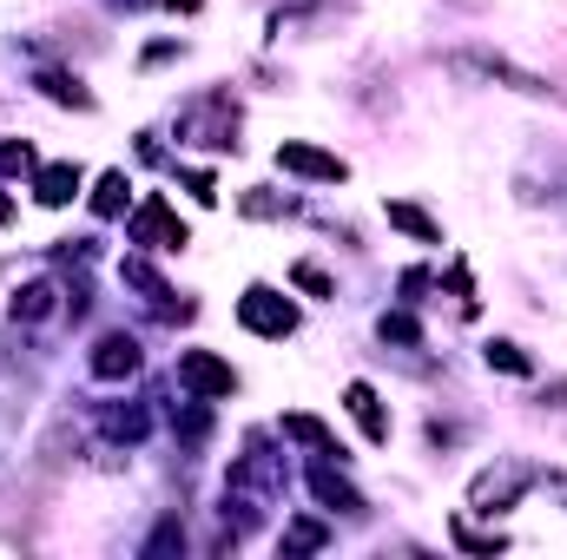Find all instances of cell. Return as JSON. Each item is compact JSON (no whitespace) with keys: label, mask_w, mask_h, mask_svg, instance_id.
<instances>
[{"label":"cell","mask_w":567,"mask_h":560,"mask_svg":"<svg viewBox=\"0 0 567 560\" xmlns=\"http://www.w3.org/2000/svg\"><path fill=\"white\" fill-rule=\"evenodd\" d=\"M126 238H133V245H145V251H185V245H192V231L178 225V211H172V205H165L158 191H152L140 211H133Z\"/></svg>","instance_id":"3"},{"label":"cell","mask_w":567,"mask_h":560,"mask_svg":"<svg viewBox=\"0 0 567 560\" xmlns=\"http://www.w3.org/2000/svg\"><path fill=\"white\" fill-rule=\"evenodd\" d=\"M390 225H396V231H410V238H423V245H442V225H435L429 211H416V205H403V198L390 205Z\"/></svg>","instance_id":"15"},{"label":"cell","mask_w":567,"mask_h":560,"mask_svg":"<svg viewBox=\"0 0 567 560\" xmlns=\"http://www.w3.org/2000/svg\"><path fill=\"white\" fill-rule=\"evenodd\" d=\"M377 330H383L390 343H423V323H416L410 310H383V317H377Z\"/></svg>","instance_id":"19"},{"label":"cell","mask_w":567,"mask_h":560,"mask_svg":"<svg viewBox=\"0 0 567 560\" xmlns=\"http://www.w3.org/2000/svg\"><path fill=\"white\" fill-rule=\"evenodd\" d=\"M33 198L53 205V211L73 205V198H80V165H66V158H60V165H40V172H33Z\"/></svg>","instance_id":"9"},{"label":"cell","mask_w":567,"mask_h":560,"mask_svg":"<svg viewBox=\"0 0 567 560\" xmlns=\"http://www.w3.org/2000/svg\"><path fill=\"white\" fill-rule=\"evenodd\" d=\"M178 139L212 145V152H238V113H231V100L225 93H205L198 106H185L178 113Z\"/></svg>","instance_id":"1"},{"label":"cell","mask_w":567,"mask_h":560,"mask_svg":"<svg viewBox=\"0 0 567 560\" xmlns=\"http://www.w3.org/2000/svg\"><path fill=\"white\" fill-rule=\"evenodd\" d=\"M178 383L212 403V396H231V390H238V370H231L225 356H212V350H185V356H178Z\"/></svg>","instance_id":"5"},{"label":"cell","mask_w":567,"mask_h":560,"mask_svg":"<svg viewBox=\"0 0 567 560\" xmlns=\"http://www.w3.org/2000/svg\"><path fill=\"white\" fill-rule=\"evenodd\" d=\"M310 495H317L323 508H343V515H363V495H357V488H350V481H343V475H337L330 462H317V468H310Z\"/></svg>","instance_id":"11"},{"label":"cell","mask_w":567,"mask_h":560,"mask_svg":"<svg viewBox=\"0 0 567 560\" xmlns=\"http://www.w3.org/2000/svg\"><path fill=\"white\" fill-rule=\"evenodd\" d=\"M284 435H290V442H303V448H317V455H343V448H337V435H330L317 416H303V409H290V416H284Z\"/></svg>","instance_id":"14"},{"label":"cell","mask_w":567,"mask_h":560,"mask_svg":"<svg viewBox=\"0 0 567 560\" xmlns=\"http://www.w3.org/2000/svg\"><path fill=\"white\" fill-rule=\"evenodd\" d=\"M455 73H482V80H502L515 93H548V80H535V73H522V66H508L495 53H455Z\"/></svg>","instance_id":"8"},{"label":"cell","mask_w":567,"mask_h":560,"mask_svg":"<svg viewBox=\"0 0 567 560\" xmlns=\"http://www.w3.org/2000/svg\"><path fill=\"white\" fill-rule=\"evenodd\" d=\"M172 548H185V528H178V521H165V528L145 541V554H172Z\"/></svg>","instance_id":"27"},{"label":"cell","mask_w":567,"mask_h":560,"mask_svg":"<svg viewBox=\"0 0 567 560\" xmlns=\"http://www.w3.org/2000/svg\"><path fill=\"white\" fill-rule=\"evenodd\" d=\"M290 283H297V290H310V297H337V283L323 278V265H297Z\"/></svg>","instance_id":"24"},{"label":"cell","mask_w":567,"mask_h":560,"mask_svg":"<svg viewBox=\"0 0 567 560\" xmlns=\"http://www.w3.org/2000/svg\"><path fill=\"white\" fill-rule=\"evenodd\" d=\"M0 172H7V178H27V172H33V145L27 139H0Z\"/></svg>","instance_id":"21"},{"label":"cell","mask_w":567,"mask_h":560,"mask_svg":"<svg viewBox=\"0 0 567 560\" xmlns=\"http://www.w3.org/2000/svg\"><path fill=\"white\" fill-rule=\"evenodd\" d=\"M178 435H185V442L198 448V442L212 435V416H205V409H185V416H178Z\"/></svg>","instance_id":"26"},{"label":"cell","mask_w":567,"mask_h":560,"mask_svg":"<svg viewBox=\"0 0 567 560\" xmlns=\"http://www.w3.org/2000/svg\"><path fill=\"white\" fill-rule=\"evenodd\" d=\"M278 165H284V172H297V178H317V185H343V178H350V165H343L337 152L303 145V139H284L278 145Z\"/></svg>","instance_id":"6"},{"label":"cell","mask_w":567,"mask_h":560,"mask_svg":"<svg viewBox=\"0 0 567 560\" xmlns=\"http://www.w3.org/2000/svg\"><path fill=\"white\" fill-rule=\"evenodd\" d=\"M86 363H93V376H100V383H126V376L140 370V343L113 330V336H100V343H93V356H86Z\"/></svg>","instance_id":"7"},{"label":"cell","mask_w":567,"mask_h":560,"mask_svg":"<svg viewBox=\"0 0 567 560\" xmlns=\"http://www.w3.org/2000/svg\"><path fill=\"white\" fill-rule=\"evenodd\" d=\"M120 278L133 283V290H140V297L152 303V310H165V317H172V283L158 278V271H152L145 258H126V265H120Z\"/></svg>","instance_id":"13"},{"label":"cell","mask_w":567,"mask_h":560,"mask_svg":"<svg viewBox=\"0 0 567 560\" xmlns=\"http://www.w3.org/2000/svg\"><path fill=\"white\" fill-rule=\"evenodd\" d=\"M488 370H508V376H528L535 363H528V356H522L515 343H488Z\"/></svg>","instance_id":"22"},{"label":"cell","mask_w":567,"mask_h":560,"mask_svg":"<svg viewBox=\"0 0 567 560\" xmlns=\"http://www.w3.org/2000/svg\"><path fill=\"white\" fill-rule=\"evenodd\" d=\"M323 541H330V535H323L317 521H290V528H284V554H317Z\"/></svg>","instance_id":"20"},{"label":"cell","mask_w":567,"mask_h":560,"mask_svg":"<svg viewBox=\"0 0 567 560\" xmlns=\"http://www.w3.org/2000/svg\"><path fill=\"white\" fill-rule=\"evenodd\" d=\"M7 310H13V323H47V317L60 310V290H53L47 278H33V283H20V290H13V303H7Z\"/></svg>","instance_id":"12"},{"label":"cell","mask_w":567,"mask_h":560,"mask_svg":"<svg viewBox=\"0 0 567 560\" xmlns=\"http://www.w3.org/2000/svg\"><path fill=\"white\" fill-rule=\"evenodd\" d=\"M126 191H133V178H126V172H106V178L93 185V211H100V218H120V211H126Z\"/></svg>","instance_id":"16"},{"label":"cell","mask_w":567,"mask_h":560,"mask_svg":"<svg viewBox=\"0 0 567 560\" xmlns=\"http://www.w3.org/2000/svg\"><path fill=\"white\" fill-rule=\"evenodd\" d=\"M40 93H47V100H60V106H93V100H86V86H80V80H66V73H40Z\"/></svg>","instance_id":"18"},{"label":"cell","mask_w":567,"mask_h":560,"mask_svg":"<svg viewBox=\"0 0 567 560\" xmlns=\"http://www.w3.org/2000/svg\"><path fill=\"white\" fill-rule=\"evenodd\" d=\"M238 323L258 330V336H290V330H297V303L278 297L271 283H251V290L238 297Z\"/></svg>","instance_id":"4"},{"label":"cell","mask_w":567,"mask_h":560,"mask_svg":"<svg viewBox=\"0 0 567 560\" xmlns=\"http://www.w3.org/2000/svg\"><path fill=\"white\" fill-rule=\"evenodd\" d=\"M290 211V198H278V191H245V218H284Z\"/></svg>","instance_id":"23"},{"label":"cell","mask_w":567,"mask_h":560,"mask_svg":"<svg viewBox=\"0 0 567 560\" xmlns=\"http://www.w3.org/2000/svg\"><path fill=\"white\" fill-rule=\"evenodd\" d=\"M100 428H106L113 442H145L152 416H145V409H106V416H100Z\"/></svg>","instance_id":"17"},{"label":"cell","mask_w":567,"mask_h":560,"mask_svg":"<svg viewBox=\"0 0 567 560\" xmlns=\"http://www.w3.org/2000/svg\"><path fill=\"white\" fill-rule=\"evenodd\" d=\"M343 403H350L357 428H363V435H370L377 448L390 442V416H383V403H377V390H370V383H350V390H343Z\"/></svg>","instance_id":"10"},{"label":"cell","mask_w":567,"mask_h":560,"mask_svg":"<svg viewBox=\"0 0 567 560\" xmlns=\"http://www.w3.org/2000/svg\"><path fill=\"white\" fill-rule=\"evenodd\" d=\"M455 548H468V554H502V535H475V528L455 521Z\"/></svg>","instance_id":"25"},{"label":"cell","mask_w":567,"mask_h":560,"mask_svg":"<svg viewBox=\"0 0 567 560\" xmlns=\"http://www.w3.org/2000/svg\"><path fill=\"white\" fill-rule=\"evenodd\" d=\"M165 7H172V13H198L205 0H165Z\"/></svg>","instance_id":"28"},{"label":"cell","mask_w":567,"mask_h":560,"mask_svg":"<svg viewBox=\"0 0 567 560\" xmlns=\"http://www.w3.org/2000/svg\"><path fill=\"white\" fill-rule=\"evenodd\" d=\"M535 481V468H522V462H502V468H482L475 481H468V508L475 515H502V508H515L522 501V488Z\"/></svg>","instance_id":"2"}]
</instances>
